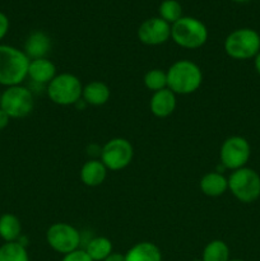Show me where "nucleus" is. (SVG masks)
<instances>
[{
	"label": "nucleus",
	"instance_id": "9b49d317",
	"mask_svg": "<svg viewBox=\"0 0 260 261\" xmlns=\"http://www.w3.org/2000/svg\"><path fill=\"white\" fill-rule=\"evenodd\" d=\"M138 38L147 46H158L171 38V24L160 17L144 20L138 28Z\"/></svg>",
	"mask_w": 260,
	"mask_h": 261
},
{
	"label": "nucleus",
	"instance_id": "1a4fd4ad",
	"mask_svg": "<svg viewBox=\"0 0 260 261\" xmlns=\"http://www.w3.org/2000/svg\"><path fill=\"white\" fill-rule=\"evenodd\" d=\"M133 144L125 138H112L101 149V162L110 171H121L132 163Z\"/></svg>",
	"mask_w": 260,
	"mask_h": 261
},
{
	"label": "nucleus",
	"instance_id": "f03ea898",
	"mask_svg": "<svg viewBox=\"0 0 260 261\" xmlns=\"http://www.w3.org/2000/svg\"><path fill=\"white\" fill-rule=\"evenodd\" d=\"M30 58L24 51L10 45H0V84L20 86L28 76Z\"/></svg>",
	"mask_w": 260,
	"mask_h": 261
},
{
	"label": "nucleus",
	"instance_id": "f8f14e48",
	"mask_svg": "<svg viewBox=\"0 0 260 261\" xmlns=\"http://www.w3.org/2000/svg\"><path fill=\"white\" fill-rule=\"evenodd\" d=\"M177 105L176 94L171 89L165 88L162 91L154 92L150 98V112L158 119H165L173 114Z\"/></svg>",
	"mask_w": 260,
	"mask_h": 261
},
{
	"label": "nucleus",
	"instance_id": "4468645a",
	"mask_svg": "<svg viewBox=\"0 0 260 261\" xmlns=\"http://www.w3.org/2000/svg\"><path fill=\"white\" fill-rule=\"evenodd\" d=\"M56 76L55 64L47 58L35 59L30 61L28 78L37 84H48Z\"/></svg>",
	"mask_w": 260,
	"mask_h": 261
},
{
	"label": "nucleus",
	"instance_id": "7c9ffc66",
	"mask_svg": "<svg viewBox=\"0 0 260 261\" xmlns=\"http://www.w3.org/2000/svg\"><path fill=\"white\" fill-rule=\"evenodd\" d=\"M229 261H245V260H241V259H229Z\"/></svg>",
	"mask_w": 260,
	"mask_h": 261
},
{
	"label": "nucleus",
	"instance_id": "cd10ccee",
	"mask_svg": "<svg viewBox=\"0 0 260 261\" xmlns=\"http://www.w3.org/2000/svg\"><path fill=\"white\" fill-rule=\"evenodd\" d=\"M103 261H125V254H120V252H112Z\"/></svg>",
	"mask_w": 260,
	"mask_h": 261
},
{
	"label": "nucleus",
	"instance_id": "bb28decb",
	"mask_svg": "<svg viewBox=\"0 0 260 261\" xmlns=\"http://www.w3.org/2000/svg\"><path fill=\"white\" fill-rule=\"evenodd\" d=\"M9 121H10V117L8 116V115L5 114L2 109H0V132H2V130H4L5 127L8 126Z\"/></svg>",
	"mask_w": 260,
	"mask_h": 261
},
{
	"label": "nucleus",
	"instance_id": "f3484780",
	"mask_svg": "<svg viewBox=\"0 0 260 261\" xmlns=\"http://www.w3.org/2000/svg\"><path fill=\"white\" fill-rule=\"evenodd\" d=\"M125 261H162V252L153 242H138L125 252Z\"/></svg>",
	"mask_w": 260,
	"mask_h": 261
},
{
	"label": "nucleus",
	"instance_id": "393cba45",
	"mask_svg": "<svg viewBox=\"0 0 260 261\" xmlns=\"http://www.w3.org/2000/svg\"><path fill=\"white\" fill-rule=\"evenodd\" d=\"M61 261H93L84 250L78 249L68 255H64Z\"/></svg>",
	"mask_w": 260,
	"mask_h": 261
},
{
	"label": "nucleus",
	"instance_id": "ddd939ff",
	"mask_svg": "<svg viewBox=\"0 0 260 261\" xmlns=\"http://www.w3.org/2000/svg\"><path fill=\"white\" fill-rule=\"evenodd\" d=\"M51 50V38L42 31H35L24 42V54L30 60L46 58Z\"/></svg>",
	"mask_w": 260,
	"mask_h": 261
},
{
	"label": "nucleus",
	"instance_id": "39448f33",
	"mask_svg": "<svg viewBox=\"0 0 260 261\" xmlns=\"http://www.w3.org/2000/svg\"><path fill=\"white\" fill-rule=\"evenodd\" d=\"M83 84L81 79L70 73L56 74L47 84V96L53 103L59 106H71L82 99Z\"/></svg>",
	"mask_w": 260,
	"mask_h": 261
},
{
	"label": "nucleus",
	"instance_id": "423d86ee",
	"mask_svg": "<svg viewBox=\"0 0 260 261\" xmlns=\"http://www.w3.org/2000/svg\"><path fill=\"white\" fill-rule=\"evenodd\" d=\"M228 190L241 203H254L260 198L259 173L249 167L232 171L228 177Z\"/></svg>",
	"mask_w": 260,
	"mask_h": 261
},
{
	"label": "nucleus",
	"instance_id": "0eeeda50",
	"mask_svg": "<svg viewBox=\"0 0 260 261\" xmlns=\"http://www.w3.org/2000/svg\"><path fill=\"white\" fill-rule=\"evenodd\" d=\"M35 98L30 88L24 86L8 87L2 93L0 109L10 119H23L33 111Z\"/></svg>",
	"mask_w": 260,
	"mask_h": 261
},
{
	"label": "nucleus",
	"instance_id": "473e14b6",
	"mask_svg": "<svg viewBox=\"0 0 260 261\" xmlns=\"http://www.w3.org/2000/svg\"><path fill=\"white\" fill-rule=\"evenodd\" d=\"M0 102H2V92H0Z\"/></svg>",
	"mask_w": 260,
	"mask_h": 261
},
{
	"label": "nucleus",
	"instance_id": "4be33fe9",
	"mask_svg": "<svg viewBox=\"0 0 260 261\" xmlns=\"http://www.w3.org/2000/svg\"><path fill=\"white\" fill-rule=\"evenodd\" d=\"M0 261H30V255L20 241L5 242L0 246Z\"/></svg>",
	"mask_w": 260,
	"mask_h": 261
},
{
	"label": "nucleus",
	"instance_id": "aec40b11",
	"mask_svg": "<svg viewBox=\"0 0 260 261\" xmlns=\"http://www.w3.org/2000/svg\"><path fill=\"white\" fill-rule=\"evenodd\" d=\"M84 251L93 261H103L110 254L114 252V247L111 240L103 236H97L87 244Z\"/></svg>",
	"mask_w": 260,
	"mask_h": 261
},
{
	"label": "nucleus",
	"instance_id": "412c9836",
	"mask_svg": "<svg viewBox=\"0 0 260 261\" xmlns=\"http://www.w3.org/2000/svg\"><path fill=\"white\" fill-rule=\"evenodd\" d=\"M203 261H229V247L222 240L208 242L201 254Z\"/></svg>",
	"mask_w": 260,
	"mask_h": 261
},
{
	"label": "nucleus",
	"instance_id": "6ab92c4d",
	"mask_svg": "<svg viewBox=\"0 0 260 261\" xmlns=\"http://www.w3.org/2000/svg\"><path fill=\"white\" fill-rule=\"evenodd\" d=\"M22 234V224L19 218L12 213L0 216V239L4 242L19 241Z\"/></svg>",
	"mask_w": 260,
	"mask_h": 261
},
{
	"label": "nucleus",
	"instance_id": "2eb2a0df",
	"mask_svg": "<svg viewBox=\"0 0 260 261\" xmlns=\"http://www.w3.org/2000/svg\"><path fill=\"white\" fill-rule=\"evenodd\" d=\"M107 168L101 160H89L82 166L81 180L88 188H97L102 185L107 177Z\"/></svg>",
	"mask_w": 260,
	"mask_h": 261
},
{
	"label": "nucleus",
	"instance_id": "7ed1b4c3",
	"mask_svg": "<svg viewBox=\"0 0 260 261\" xmlns=\"http://www.w3.org/2000/svg\"><path fill=\"white\" fill-rule=\"evenodd\" d=\"M171 38L180 47L196 50L208 41V30L201 20L183 17L171 25Z\"/></svg>",
	"mask_w": 260,
	"mask_h": 261
},
{
	"label": "nucleus",
	"instance_id": "f257e3e1",
	"mask_svg": "<svg viewBox=\"0 0 260 261\" xmlns=\"http://www.w3.org/2000/svg\"><path fill=\"white\" fill-rule=\"evenodd\" d=\"M203 71L191 60H177L167 70V88L177 96H188L200 88Z\"/></svg>",
	"mask_w": 260,
	"mask_h": 261
},
{
	"label": "nucleus",
	"instance_id": "b1692460",
	"mask_svg": "<svg viewBox=\"0 0 260 261\" xmlns=\"http://www.w3.org/2000/svg\"><path fill=\"white\" fill-rule=\"evenodd\" d=\"M143 82H144L145 88L153 93L162 91L167 88V71L162 69H150L145 73Z\"/></svg>",
	"mask_w": 260,
	"mask_h": 261
},
{
	"label": "nucleus",
	"instance_id": "dca6fc26",
	"mask_svg": "<svg viewBox=\"0 0 260 261\" xmlns=\"http://www.w3.org/2000/svg\"><path fill=\"white\" fill-rule=\"evenodd\" d=\"M111 91L106 83L101 81H93L83 86L82 101L91 106H103L109 102Z\"/></svg>",
	"mask_w": 260,
	"mask_h": 261
},
{
	"label": "nucleus",
	"instance_id": "20e7f679",
	"mask_svg": "<svg viewBox=\"0 0 260 261\" xmlns=\"http://www.w3.org/2000/svg\"><path fill=\"white\" fill-rule=\"evenodd\" d=\"M224 51L235 60L254 59L260 53V35L252 28H239L224 40Z\"/></svg>",
	"mask_w": 260,
	"mask_h": 261
},
{
	"label": "nucleus",
	"instance_id": "a878e982",
	"mask_svg": "<svg viewBox=\"0 0 260 261\" xmlns=\"http://www.w3.org/2000/svg\"><path fill=\"white\" fill-rule=\"evenodd\" d=\"M9 31V19L3 12H0V41L7 36Z\"/></svg>",
	"mask_w": 260,
	"mask_h": 261
},
{
	"label": "nucleus",
	"instance_id": "c756f323",
	"mask_svg": "<svg viewBox=\"0 0 260 261\" xmlns=\"http://www.w3.org/2000/svg\"><path fill=\"white\" fill-rule=\"evenodd\" d=\"M232 2H236V3H246V2H250V0H232Z\"/></svg>",
	"mask_w": 260,
	"mask_h": 261
},
{
	"label": "nucleus",
	"instance_id": "a211bd4d",
	"mask_svg": "<svg viewBox=\"0 0 260 261\" xmlns=\"http://www.w3.org/2000/svg\"><path fill=\"white\" fill-rule=\"evenodd\" d=\"M200 190L209 198H218L228 190V178L219 172H208L201 177Z\"/></svg>",
	"mask_w": 260,
	"mask_h": 261
},
{
	"label": "nucleus",
	"instance_id": "6e6552de",
	"mask_svg": "<svg viewBox=\"0 0 260 261\" xmlns=\"http://www.w3.org/2000/svg\"><path fill=\"white\" fill-rule=\"evenodd\" d=\"M81 240L78 229L65 222L51 224L46 232V241L48 246L63 256L78 250Z\"/></svg>",
	"mask_w": 260,
	"mask_h": 261
},
{
	"label": "nucleus",
	"instance_id": "2f4dec72",
	"mask_svg": "<svg viewBox=\"0 0 260 261\" xmlns=\"http://www.w3.org/2000/svg\"><path fill=\"white\" fill-rule=\"evenodd\" d=\"M191 261H203L201 259H194V260H191Z\"/></svg>",
	"mask_w": 260,
	"mask_h": 261
},
{
	"label": "nucleus",
	"instance_id": "5701e85b",
	"mask_svg": "<svg viewBox=\"0 0 260 261\" xmlns=\"http://www.w3.org/2000/svg\"><path fill=\"white\" fill-rule=\"evenodd\" d=\"M158 13H160V18H162L171 25L184 17L183 7L177 0H163L158 8Z\"/></svg>",
	"mask_w": 260,
	"mask_h": 261
},
{
	"label": "nucleus",
	"instance_id": "c85d7f7f",
	"mask_svg": "<svg viewBox=\"0 0 260 261\" xmlns=\"http://www.w3.org/2000/svg\"><path fill=\"white\" fill-rule=\"evenodd\" d=\"M254 66H255V70H256V73L260 75V53L254 58Z\"/></svg>",
	"mask_w": 260,
	"mask_h": 261
},
{
	"label": "nucleus",
	"instance_id": "9d476101",
	"mask_svg": "<svg viewBox=\"0 0 260 261\" xmlns=\"http://www.w3.org/2000/svg\"><path fill=\"white\" fill-rule=\"evenodd\" d=\"M251 155V147L244 137L233 135L222 143L219 150L221 163L226 168L236 171L239 168L246 167Z\"/></svg>",
	"mask_w": 260,
	"mask_h": 261
}]
</instances>
